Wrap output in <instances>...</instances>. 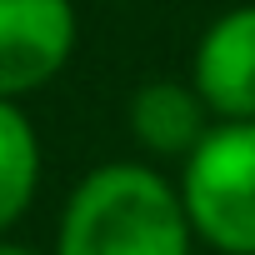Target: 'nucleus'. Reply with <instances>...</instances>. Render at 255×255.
<instances>
[{
    "mask_svg": "<svg viewBox=\"0 0 255 255\" xmlns=\"http://www.w3.org/2000/svg\"><path fill=\"white\" fill-rule=\"evenodd\" d=\"M180 185L155 160H105L85 170L55 220L50 255H195Z\"/></svg>",
    "mask_w": 255,
    "mask_h": 255,
    "instance_id": "nucleus-1",
    "label": "nucleus"
},
{
    "mask_svg": "<svg viewBox=\"0 0 255 255\" xmlns=\"http://www.w3.org/2000/svg\"><path fill=\"white\" fill-rule=\"evenodd\" d=\"M190 230L215 255H255V120H215L180 160Z\"/></svg>",
    "mask_w": 255,
    "mask_h": 255,
    "instance_id": "nucleus-2",
    "label": "nucleus"
},
{
    "mask_svg": "<svg viewBox=\"0 0 255 255\" xmlns=\"http://www.w3.org/2000/svg\"><path fill=\"white\" fill-rule=\"evenodd\" d=\"M80 45L75 0H0V95L30 100L55 85Z\"/></svg>",
    "mask_w": 255,
    "mask_h": 255,
    "instance_id": "nucleus-3",
    "label": "nucleus"
},
{
    "mask_svg": "<svg viewBox=\"0 0 255 255\" xmlns=\"http://www.w3.org/2000/svg\"><path fill=\"white\" fill-rule=\"evenodd\" d=\"M190 85L215 120H255V5H230L200 30Z\"/></svg>",
    "mask_w": 255,
    "mask_h": 255,
    "instance_id": "nucleus-4",
    "label": "nucleus"
},
{
    "mask_svg": "<svg viewBox=\"0 0 255 255\" xmlns=\"http://www.w3.org/2000/svg\"><path fill=\"white\" fill-rule=\"evenodd\" d=\"M215 125L210 105L200 100V90L175 75H155V80H140L125 100V130H130L135 150H145V160H185L205 130Z\"/></svg>",
    "mask_w": 255,
    "mask_h": 255,
    "instance_id": "nucleus-5",
    "label": "nucleus"
},
{
    "mask_svg": "<svg viewBox=\"0 0 255 255\" xmlns=\"http://www.w3.org/2000/svg\"><path fill=\"white\" fill-rule=\"evenodd\" d=\"M40 175H45V150H40V130L25 115L20 100L0 95V235H10L35 195H40Z\"/></svg>",
    "mask_w": 255,
    "mask_h": 255,
    "instance_id": "nucleus-6",
    "label": "nucleus"
},
{
    "mask_svg": "<svg viewBox=\"0 0 255 255\" xmlns=\"http://www.w3.org/2000/svg\"><path fill=\"white\" fill-rule=\"evenodd\" d=\"M0 255H40V250L25 245V240H15V235H0Z\"/></svg>",
    "mask_w": 255,
    "mask_h": 255,
    "instance_id": "nucleus-7",
    "label": "nucleus"
}]
</instances>
